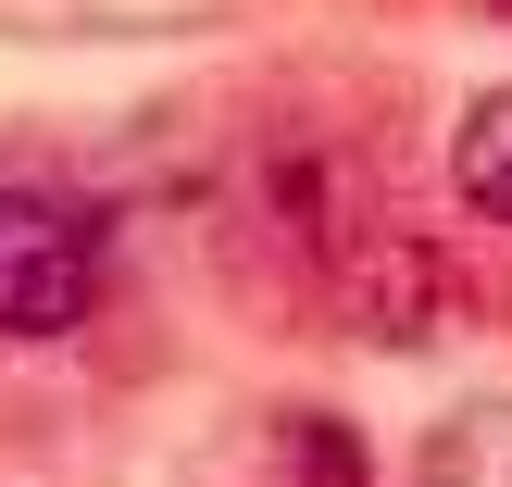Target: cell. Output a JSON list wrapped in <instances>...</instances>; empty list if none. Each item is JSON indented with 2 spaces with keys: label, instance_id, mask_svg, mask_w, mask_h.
I'll list each match as a JSON object with an SVG mask.
<instances>
[{
  "label": "cell",
  "instance_id": "cell-6",
  "mask_svg": "<svg viewBox=\"0 0 512 487\" xmlns=\"http://www.w3.org/2000/svg\"><path fill=\"white\" fill-rule=\"evenodd\" d=\"M500 13H512V0H500Z\"/></svg>",
  "mask_w": 512,
  "mask_h": 487
},
{
  "label": "cell",
  "instance_id": "cell-1",
  "mask_svg": "<svg viewBox=\"0 0 512 487\" xmlns=\"http://www.w3.org/2000/svg\"><path fill=\"white\" fill-rule=\"evenodd\" d=\"M100 300V225L50 188H0V338H63Z\"/></svg>",
  "mask_w": 512,
  "mask_h": 487
},
{
  "label": "cell",
  "instance_id": "cell-2",
  "mask_svg": "<svg viewBox=\"0 0 512 487\" xmlns=\"http://www.w3.org/2000/svg\"><path fill=\"white\" fill-rule=\"evenodd\" d=\"M325 288H338V313L363 325L375 350H413L450 325V300H463V275H450V250L425 238V225H350L338 263H325Z\"/></svg>",
  "mask_w": 512,
  "mask_h": 487
},
{
  "label": "cell",
  "instance_id": "cell-4",
  "mask_svg": "<svg viewBox=\"0 0 512 487\" xmlns=\"http://www.w3.org/2000/svg\"><path fill=\"white\" fill-rule=\"evenodd\" d=\"M413 487H512V413H450L425 438Z\"/></svg>",
  "mask_w": 512,
  "mask_h": 487
},
{
  "label": "cell",
  "instance_id": "cell-3",
  "mask_svg": "<svg viewBox=\"0 0 512 487\" xmlns=\"http://www.w3.org/2000/svg\"><path fill=\"white\" fill-rule=\"evenodd\" d=\"M450 188H463L488 225H512V88H488L463 113V138H450Z\"/></svg>",
  "mask_w": 512,
  "mask_h": 487
},
{
  "label": "cell",
  "instance_id": "cell-5",
  "mask_svg": "<svg viewBox=\"0 0 512 487\" xmlns=\"http://www.w3.org/2000/svg\"><path fill=\"white\" fill-rule=\"evenodd\" d=\"M275 487H363V438L338 413H275Z\"/></svg>",
  "mask_w": 512,
  "mask_h": 487
}]
</instances>
